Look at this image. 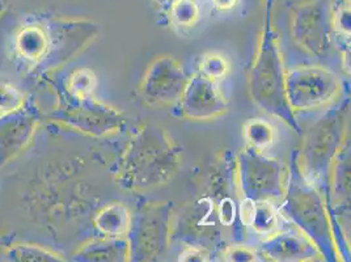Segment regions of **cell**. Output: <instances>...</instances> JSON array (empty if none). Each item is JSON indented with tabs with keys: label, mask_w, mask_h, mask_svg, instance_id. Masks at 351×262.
Here are the masks:
<instances>
[{
	"label": "cell",
	"mask_w": 351,
	"mask_h": 262,
	"mask_svg": "<svg viewBox=\"0 0 351 262\" xmlns=\"http://www.w3.org/2000/svg\"><path fill=\"white\" fill-rule=\"evenodd\" d=\"M286 93L299 109L319 106L329 102L338 89L336 78L320 69H303L291 73L286 82Z\"/></svg>",
	"instance_id": "1"
},
{
	"label": "cell",
	"mask_w": 351,
	"mask_h": 262,
	"mask_svg": "<svg viewBox=\"0 0 351 262\" xmlns=\"http://www.w3.org/2000/svg\"><path fill=\"white\" fill-rule=\"evenodd\" d=\"M37 129L34 115L24 108L8 115H0V167L8 164L23 152Z\"/></svg>",
	"instance_id": "2"
},
{
	"label": "cell",
	"mask_w": 351,
	"mask_h": 262,
	"mask_svg": "<svg viewBox=\"0 0 351 262\" xmlns=\"http://www.w3.org/2000/svg\"><path fill=\"white\" fill-rule=\"evenodd\" d=\"M184 86L185 78L178 67H176L172 60L162 59L152 67L148 75L145 92L152 102H171L181 96Z\"/></svg>",
	"instance_id": "3"
},
{
	"label": "cell",
	"mask_w": 351,
	"mask_h": 262,
	"mask_svg": "<svg viewBox=\"0 0 351 262\" xmlns=\"http://www.w3.org/2000/svg\"><path fill=\"white\" fill-rule=\"evenodd\" d=\"M185 112L194 118H207L224 112V102L205 79L193 80L185 92Z\"/></svg>",
	"instance_id": "4"
},
{
	"label": "cell",
	"mask_w": 351,
	"mask_h": 262,
	"mask_svg": "<svg viewBox=\"0 0 351 262\" xmlns=\"http://www.w3.org/2000/svg\"><path fill=\"white\" fill-rule=\"evenodd\" d=\"M15 47L20 58L36 66L49 56L50 34L41 25H25L16 34Z\"/></svg>",
	"instance_id": "5"
},
{
	"label": "cell",
	"mask_w": 351,
	"mask_h": 262,
	"mask_svg": "<svg viewBox=\"0 0 351 262\" xmlns=\"http://www.w3.org/2000/svg\"><path fill=\"white\" fill-rule=\"evenodd\" d=\"M7 257L12 261H62L58 254L34 244L19 243L7 249Z\"/></svg>",
	"instance_id": "6"
},
{
	"label": "cell",
	"mask_w": 351,
	"mask_h": 262,
	"mask_svg": "<svg viewBox=\"0 0 351 262\" xmlns=\"http://www.w3.org/2000/svg\"><path fill=\"white\" fill-rule=\"evenodd\" d=\"M25 105V96L17 88L0 79V115L14 113L23 109Z\"/></svg>",
	"instance_id": "7"
},
{
	"label": "cell",
	"mask_w": 351,
	"mask_h": 262,
	"mask_svg": "<svg viewBox=\"0 0 351 262\" xmlns=\"http://www.w3.org/2000/svg\"><path fill=\"white\" fill-rule=\"evenodd\" d=\"M93 86H95L93 73L87 70H79L70 76L67 88L73 99L82 100V99L89 97V93L92 92Z\"/></svg>",
	"instance_id": "8"
},
{
	"label": "cell",
	"mask_w": 351,
	"mask_h": 262,
	"mask_svg": "<svg viewBox=\"0 0 351 262\" xmlns=\"http://www.w3.org/2000/svg\"><path fill=\"white\" fill-rule=\"evenodd\" d=\"M172 17L181 25H189L198 17V5L195 0H176L171 5Z\"/></svg>",
	"instance_id": "9"
},
{
	"label": "cell",
	"mask_w": 351,
	"mask_h": 262,
	"mask_svg": "<svg viewBox=\"0 0 351 262\" xmlns=\"http://www.w3.org/2000/svg\"><path fill=\"white\" fill-rule=\"evenodd\" d=\"M337 28L345 30V33H350V7L348 4L342 5L336 15Z\"/></svg>",
	"instance_id": "10"
},
{
	"label": "cell",
	"mask_w": 351,
	"mask_h": 262,
	"mask_svg": "<svg viewBox=\"0 0 351 262\" xmlns=\"http://www.w3.org/2000/svg\"><path fill=\"white\" fill-rule=\"evenodd\" d=\"M205 71L210 78H218L224 73V62L221 59H208L205 63Z\"/></svg>",
	"instance_id": "11"
},
{
	"label": "cell",
	"mask_w": 351,
	"mask_h": 262,
	"mask_svg": "<svg viewBox=\"0 0 351 262\" xmlns=\"http://www.w3.org/2000/svg\"><path fill=\"white\" fill-rule=\"evenodd\" d=\"M217 8L219 10H231L236 4V0H213Z\"/></svg>",
	"instance_id": "12"
},
{
	"label": "cell",
	"mask_w": 351,
	"mask_h": 262,
	"mask_svg": "<svg viewBox=\"0 0 351 262\" xmlns=\"http://www.w3.org/2000/svg\"><path fill=\"white\" fill-rule=\"evenodd\" d=\"M176 0H159V3H161L162 5H172L175 3Z\"/></svg>",
	"instance_id": "13"
},
{
	"label": "cell",
	"mask_w": 351,
	"mask_h": 262,
	"mask_svg": "<svg viewBox=\"0 0 351 262\" xmlns=\"http://www.w3.org/2000/svg\"><path fill=\"white\" fill-rule=\"evenodd\" d=\"M4 1H5V0H0V10H1V7H3V4H4Z\"/></svg>",
	"instance_id": "14"
}]
</instances>
